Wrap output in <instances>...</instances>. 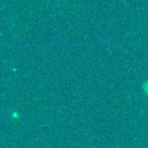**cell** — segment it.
I'll list each match as a JSON object with an SVG mask.
<instances>
[{
    "instance_id": "1",
    "label": "cell",
    "mask_w": 148,
    "mask_h": 148,
    "mask_svg": "<svg viewBox=\"0 0 148 148\" xmlns=\"http://www.w3.org/2000/svg\"><path fill=\"white\" fill-rule=\"evenodd\" d=\"M144 90H145V92L148 95V82L145 84V86H144Z\"/></svg>"
}]
</instances>
